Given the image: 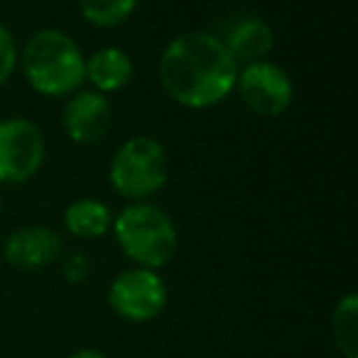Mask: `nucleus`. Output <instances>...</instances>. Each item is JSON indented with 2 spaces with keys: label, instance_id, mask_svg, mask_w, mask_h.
I'll list each match as a JSON object with an SVG mask.
<instances>
[{
  "label": "nucleus",
  "instance_id": "11",
  "mask_svg": "<svg viewBox=\"0 0 358 358\" xmlns=\"http://www.w3.org/2000/svg\"><path fill=\"white\" fill-rule=\"evenodd\" d=\"M133 59L120 47H101L84 62V74L91 89L99 94H115L133 79Z\"/></svg>",
  "mask_w": 358,
  "mask_h": 358
},
{
  "label": "nucleus",
  "instance_id": "10",
  "mask_svg": "<svg viewBox=\"0 0 358 358\" xmlns=\"http://www.w3.org/2000/svg\"><path fill=\"white\" fill-rule=\"evenodd\" d=\"M221 42L229 50V55L236 59V64L245 66V64H253V62H263L270 55V50L275 45V35H273V27L263 17L245 15L238 17L226 30Z\"/></svg>",
  "mask_w": 358,
  "mask_h": 358
},
{
  "label": "nucleus",
  "instance_id": "13",
  "mask_svg": "<svg viewBox=\"0 0 358 358\" xmlns=\"http://www.w3.org/2000/svg\"><path fill=\"white\" fill-rule=\"evenodd\" d=\"M331 331L336 348L346 358H358V294L348 292L336 304L331 317Z\"/></svg>",
  "mask_w": 358,
  "mask_h": 358
},
{
  "label": "nucleus",
  "instance_id": "6",
  "mask_svg": "<svg viewBox=\"0 0 358 358\" xmlns=\"http://www.w3.org/2000/svg\"><path fill=\"white\" fill-rule=\"evenodd\" d=\"M108 304L118 317L135 324L152 322L159 317L167 304V285L157 275V270L128 268L108 287Z\"/></svg>",
  "mask_w": 358,
  "mask_h": 358
},
{
  "label": "nucleus",
  "instance_id": "12",
  "mask_svg": "<svg viewBox=\"0 0 358 358\" xmlns=\"http://www.w3.org/2000/svg\"><path fill=\"white\" fill-rule=\"evenodd\" d=\"M113 224L110 209L99 199H76L64 211V229L74 238H101Z\"/></svg>",
  "mask_w": 358,
  "mask_h": 358
},
{
  "label": "nucleus",
  "instance_id": "3",
  "mask_svg": "<svg viewBox=\"0 0 358 358\" xmlns=\"http://www.w3.org/2000/svg\"><path fill=\"white\" fill-rule=\"evenodd\" d=\"M115 243L138 268L159 270L177 253V229L169 214L150 201L128 204L110 224Z\"/></svg>",
  "mask_w": 358,
  "mask_h": 358
},
{
  "label": "nucleus",
  "instance_id": "7",
  "mask_svg": "<svg viewBox=\"0 0 358 358\" xmlns=\"http://www.w3.org/2000/svg\"><path fill=\"white\" fill-rule=\"evenodd\" d=\"M236 89L243 103L255 115H265V118L282 115L294 101V84L289 74L268 59L241 66Z\"/></svg>",
  "mask_w": 358,
  "mask_h": 358
},
{
  "label": "nucleus",
  "instance_id": "4",
  "mask_svg": "<svg viewBox=\"0 0 358 358\" xmlns=\"http://www.w3.org/2000/svg\"><path fill=\"white\" fill-rule=\"evenodd\" d=\"M167 150L150 135H135L115 150L108 164V182L123 199L148 201L167 182Z\"/></svg>",
  "mask_w": 358,
  "mask_h": 358
},
{
  "label": "nucleus",
  "instance_id": "14",
  "mask_svg": "<svg viewBox=\"0 0 358 358\" xmlns=\"http://www.w3.org/2000/svg\"><path fill=\"white\" fill-rule=\"evenodd\" d=\"M81 17L94 27H118L138 8V0H76Z\"/></svg>",
  "mask_w": 358,
  "mask_h": 358
},
{
  "label": "nucleus",
  "instance_id": "2",
  "mask_svg": "<svg viewBox=\"0 0 358 358\" xmlns=\"http://www.w3.org/2000/svg\"><path fill=\"white\" fill-rule=\"evenodd\" d=\"M32 91L42 96H71L84 89V62L79 45L66 32L57 27H45L27 40L22 55L17 57Z\"/></svg>",
  "mask_w": 358,
  "mask_h": 358
},
{
  "label": "nucleus",
  "instance_id": "16",
  "mask_svg": "<svg viewBox=\"0 0 358 358\" xmlns=\"http://www.w3.org/2000/svg\"><path fill=\"white\" fill-rule=\"evenodd\" d=\"M69 358H106L101 351H94V348H84V351H76V353H71Z\"/></svg>",
  "mask_w": 358,
  "mask_h": 358
},
{
  "label": "nucleus",
  "instance_id": "1",
  "mask_svg": "<svg viewBox=\"0 0 358 358\" xmlns=\"http://www.w3.org/2000/svg\"><path fill=\"white\" fill-rule=\"evenodd\" d=\"M238 69L221 37L211 32H185L164 47L157 62V79L174 103L211 108L236 91Z\"/></svg>",
  "mask_w": 358,
  "mask_h": 358
},
{
  "label": "nucleus",
  "instance_id": "8",
  "mask_svg": "<svg viewBox=\"0 0 358 358\" xmlns=\"http://www.w3.org/2000/svg\"><path fill=\"white\" fill-rule=\"evenodd\" d=\"M113 123V108L108 96L94 89H79L66 99L62 125L69 140L79 145H94L103 140Z\"/></svg>",
  "mask_w": 358,
  "mask_h": 358
},
{
  "label": "nucleus",
  "instance_id": "5",
  "mask_svg": "<svg viewBox=\"0 0 358 358\" xmlns=\"http://www.w3.org/2000/svg\"><path fill=\"white\" fill-rule=\"evenodd\" d=\"M45 135L27 118L0 120V185H25L45 164Z\"/></svg>",
  "mask_w": 358,
  "mask_h": 358
},
{
  "label": "nucleus",
  "instance_id": "9",
  "mask_svg": "<svg viewBox=\"0 0 358 358\" xmlns=\"http://www.w3.org/2000/svg\"><path fill=\"white\" fill-rule=\"evenodd\" d=\"M6 260L17 270H40L62 255V236L50 226H22L3 245Z\"/></svg>",
  "mask_w": 358,
  "mask_h": 358
},
{
  "label": "nucleus",
  "instance_id": "17",
  "mask_svg": "<svg viewBox=\"0 0 358 358\" xmlns=\"http://www.w3.org/2000/svg\"><path fill=\"white\" fill-rule=\"evenodd\" d=\"M0 211H3V196H0Z\"/></svg>",
  "mask_w": 358,
  "mask_h": 358
},
{
  "label": "nucleus",
  "instance_id": "15",
  "mask_svg": "<svg viewBox=\"0 0 358 358\" xmlns=\"http://www.w3.org/2000/svg\"><path fill=\"white\" fill-rule=\"evenodd\" d=\"M17 57H20V52H17L15 37L6 25H0V86L13 76L17 66Z\"/></svg>",
  "mask_w": 358,
  "mask_h": 358
}]
</instances>
